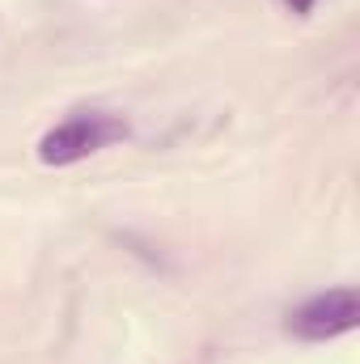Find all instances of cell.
Wrapping results in <instances>:
<instances>
[{
	"instance_id": "1",
	"label": "cell",
	"mask_w": 360,
	"mask_h": 364,
	"mask_svg": "<svg viewBox=\"0 0 360 364\" xmlns=\"http://www.w3.org/2000/svg\"><path fill=\"white\" fill-rule=\"evenodd\" d=\"M127 136H132V123L115 110H73L64 123H55L38 136V161L51 170H64V166H77Z\"/></svg>"
},
{
	"instance_id": "2",
	"label": "cell",
	"mask_w": 360,
	"mask_h": 364,
	"mask_svg": "<svg viewBox=\"0 0 360 364\" xmlns=\"http://www.w3.org/2000/svg\"><path fill=\"white\" fill-rule=\"evenodd\" d=\"M288 335L301 339V343H327V339H339L348 331L360 326V292L352 284L344 288H327V292H314L309 301H301L297 309H288Z\"/></svg>"
},
{
	"instance_id": "3",
	"label": "cell",
	"mask_w": 360,
	"mask_h": 364,
	"mask_svg": "<svg viewBox=\"0 0 360 364\" xmlns=\"http://www.w3.org/2000/svg\"><path fill=\"white\" fill-rule=\"evenodd\" d=\"M284 4H288V9H292V13H297V17H309V13H314V4H318V0H284Z\"/></svg>"
}]
</instances>
